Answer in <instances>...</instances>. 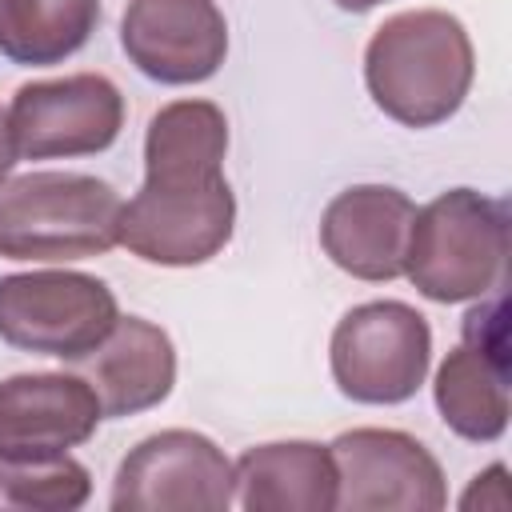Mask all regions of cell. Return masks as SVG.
I'll use <instances>...</instances> for the list:
<instances>
[{"label":"cell","mask_w":512,"mask_h":512,"mask_svg":"<svg viewBox=\"0 0 512 512\" xmlns=\"http://www.w3.org/2000/svg\"><path fill=\"white\" fill-rule=\"evenodd\" d=\"M460 508H508V468L496 460L476 472L468 492L460 496Z\"/></svg>","instance_id":"obj_18"},{"label":"cell","mask_w":512,"mask_h":512,"mask_svg":"<svg viewBox=\"0 0 512 512\" xmlns=\"http://www.w3.org/2000/svg\"><path fill=\"white\" fill-rule=\"evenodd\" d=\"M100 420V400L76 372H16L0 380V456H64L88 444Z\"/></svg>","instance_id":"obj_12"},{"label":"cell","mask_w":512,"mask_h":512,"mask_svg":"<svg viewBox=\"0 0 512 512\" xmlns=\"http://www.w3.org/2000/svg\"><path fill=\"white\" fill-rule=\"evenodd\" d=\"M120 48L156 84H204L228 56V20L216 0H128Z\"/></svg>","instance_id":"obj_11"},{"label":"cell","mask_w":512,"mask_h":512,"mask_svg":"<svg viewBox=\"0 0 512 512\" xmlns=\"http://www.w3.org/2000/svg\"><path fill=\"white\" fill-rule=\"evenodd\" d=\"M100 24V0H0V56L52 68L76 56Z\"/></svg>","instance_id":"obj_16"},{"label":"cell","mask_w":512,"mask_h":512,"mask_svg":"<svg viewBox=\"0 0 512 512\" xmlns=\"http://www.w3.org/2000/svg\"><path fill=\"white\" fill-rule=\"evenodd\" d=\"M236 476L224 448L192 428L144 436L116 468L108 504L116 512H224Z\"/></svg>","instance_id":"obj_7"},{"label":"cell","mask_w":512,"mask_h":512,"mask_svg":"<svg viewBox=\"0 0 512 512\" xmlns=\"http://www.w3.org/2000/svg\"><path fill=\"white\" fill-rule=\"evenodd\" d=\"M508 204L476 188H448L412 216L404 276L432 304H468L504 288Z\"/></svg>","instance_id":"obj_4"},{"label":"cell","mask_w":512,"mask_h":512,"mask_svg":"<svg viewBox=\"0 0 512 512\" xmlns=\"http://www.w3.org/2000/svg\"><path fill=\"white\" fill-rule=\"evenodd\" d=\"M500 288L464 316V340L440 360L432 400L448 432L492 444L508 432V320Z\"/></svg>","instance_id":"obj_9"},{"label":"cell","mask_w":512,"mask_h":512,"mask_svg":"<svg viewBox=\"0 0 512 512\" xmlns=\"http://www.w3.org/2000/svg\"><path fill=\"white\" fill-rule=\"evenodd\" d=\"M236 496L244 512H328L336 508V460L316 440H272L248 448L236 464Z\"/></svg>","instance_id":"obj_15"},{"label":"cell","mask_w":512,"mask_h":512,"mask_svg":"<svg viewBox=\"0 0 512 512\" xmlns=\"http://www.w3.org/2000/svg\"><path fill=\"white\" fill-rule=\"evenodd\" d=\"M84 368V380L92 384L104 420L136 416L168 400L176 384V348L172 336L144 320V316H120L112 332L76 360Z\"/></svg>","instance_id":"obj_14"},{"label":"cell","mask_w":512,"mask_h":512,"mask_svg":"<svg viewBox=\"0 0 512 512\" xmlns=\"http://www.w3.org/2000/svg\"><path fill=\"white\" fill-rule=\"evenodd\" d=\"M20 152H16V140H12V124H8V108L0 104V180L12 176Z\"/></svg>","instance_id":"obj_19"},{"label":"cell","mask_w":512,"mask_h":512,"mask_svg":"<svg viewBox=\"0 0 512 512\" xmlns=\"http://www.w3.org/2000/svg\"><path fill=\"white\" fill-rule=\"evenodd\" d=\"M120 192L88 172H24L0 180V256L20 264H72L112 252Z\"/></svg>","instance_id":"obj_3"},{"label":"cell","mask_w":512,"mask_h":512,"mask_svg":"<svg viewBox=\"0 0 512 512\" xmlns=\"http://www.w3.org/2000/svg\"><path fill=\"white\" fill-rule=\"evenodd\" d=\"M476 80L468 28L444 8L388 16L364 48L372 104L404 128H436L460 112Z\"/></svg>","instance_id":"obj_2"},{"label":"cell","mask_w":512,"mask_h":512,"mask_svg":"<svg viewBox=\"0 0 512 512\" xmlns=\"http://www.w3.org/2000/svg\"><path fill=\"white\" fill-rule=\"evenodd\" d=\"M328 448L340 512H436L448 504L440 460L400 428H348Z\"/></svg>","instance_id":"obj_10"},{"label":"cell","mask_w":512,"mask_h":512,"mask_svg":"<svg viewBox=\"0 0 512 512\" xmlns=\"http://www.w3.org/2000/svg\"><path fill=\"white\" fill-rule=\"evenodd\" d=\"M340 12H372L376 4H384V0H332Z\"/></svg>","instance_id":"obj_20"},{"label":"cell","mask_w":512,"mask_h":512,"mask_svg":"<svg viewBox=\"0 0 512 512\" xmlns=\"http://www.w3.org/2000/svg\"><path fill=\"white\" fill-rule=\"evenodd\" d=\"M16 152L24 160H76L108 152L124 128V96L100 72L20 84L8 104Z\"/></svg>","instance_id":"obj_8"},{"label":"cell","mask_w":512,"mask_h":512,"mask_svg":"<svg viewBox=\"0 0 512 512\" xmlns=\"http://www.w3.org/2000/svg\"><path fill=\"white\" fill-rule=\"evenodd\" d=\"M328 364L340 396L352 404H404L428 376L432 328L404 300L356 304L332 328Z\"/></svg>","instance_id":"obj_6"},{"label":"cell","mask_w":512,"mask_h":512,"mask_svg":"<svg viewBox=\"0 0 512 512\" xmlns=\"http://www.w3.org/2000/svg\"><path fill=\"white\" fill-rule=\"evenodd\" d=\"M92 496V472L76 456H0V512H76Z\"/></svg>","instance_id":"obj_17"},{"label":"cell","mask_w":512,"mask_h":512,"mask_svg":"<svg viewBox=\"0 0 512 512\" xmlns=\"http://www.w3.org/2000/svg\"><path fill=\"white\" fill-rule=\"evenodd\" d=\"M416 204L392 184H352L336 192L320 216L324 256L368 284L404 276V252Z\"/></svg>","instance_id":"obj_13"},{"label":"cell","mask_w":512,"mask_h":512,"mask_svg":"<svg viewBox=\"0 0 512 512\" xmlns=\"http://www.w3.org/2000/svg\"><path fill=\"white\" fill-rule=\"evenodd\" d=\"M228 120L212 100H172L144 132V184L120 204L116 240L160 268H196L220 256L236 228L224 180Z\"/></svg>","instance_id":"obj_1"},{"label":"cell","mask_w":512,"mask_h":512,"mask_svg":"<svg viewBox=\"0 0 512 512\" xmlns=\"http://www.w3.org/2000/svg\"><path fill=\"white\" fill-rule=\"evenodd\" d=\"M120 320L116 292L88 272L36 268L0 276V340L16 352L84 360Z\"/></svg>","instance_id":"obj_5"}]
</instances>
